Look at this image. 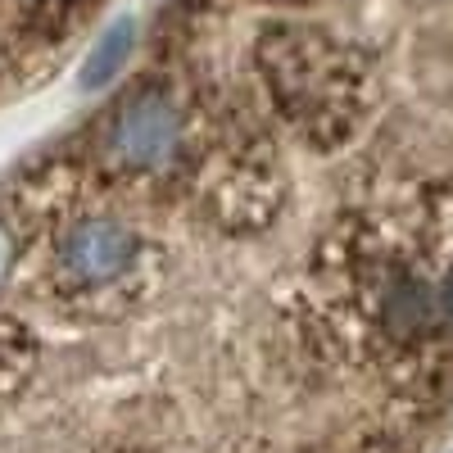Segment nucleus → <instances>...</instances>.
Segmentation results:
<instances>
[{"instance_id":"obj_1","label":"nucleus","mask_w":453,"mask_h":453,"mask_svg":"<svg viewBox=\"0 0 453 453\" xmlns=\"http://www.w3.org/2000/svg\"><path fill=\"white\" fill-rule=\"evenodd\" d=\"M109 0H0V100H14L91 32Z\"/></svg>"}]
</instances>
